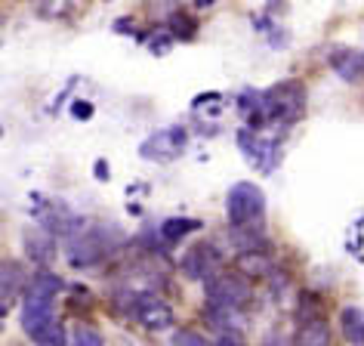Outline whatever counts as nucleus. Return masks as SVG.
I'll return each instance as SVG.
<instances>
[{
	"mask_svg": "<svg viewBox=\"0 0 364 346\" xmlns=\"http://www.w3.org/2000/svg\"><path fill=\"white\" fill-rule=\"evenodd\" d=\"M114 303L145 331H167L176 322L173 306L151 290H121V294H114Z\"/></svg>",
	"mask_w": 364,
	"mask_h": 346,
	"instance_id": "obj_1",
	"label": "nucleus"
},
{
	"mask_svg": "<svg viewBox=\"0 0 364 346\" xmlns=\"http://www.w3.org/2000/svg\"><path fill=\"white\" fill-rule=\"evenodd\" d=\"M225 214H229L232 229H266V195L257 183L241 179L229 189L225 198Z\"/></svg>",
	"mask_w": 364,
	"mask_h": 346,
	"instance_id": "obj_2",
	"label": "nucleus"
},
{
	"mask_svg": "<svg viewBox=\"0 0 364 346\" xmlns=\"http://www.w3.org/2000/svg\"><path fill=\"white\" fill-rule=\"evenodd\" d=\"M114 248H117L114 232L96 226V229H84V232H77L75 238H68L65 257H68L71 266L87 269V266H99L108 253H114Z\"/></svg>",
	"mask_w": 364,
	"mask_h": 346,
	"instance_id": "obj_3",
	"label": "nucleus"
},
{
	"mask_svg": "<svg viewBox=\"0 0 364 346\" xmlns=\"http://www.w3.org/2000/svg\"><path fill=\"white\" fill-rule=\"evenodd\" d=\"M204 285H207V309H238V313H244L253 297L250 281L241 278L238 272H220Z\"/></svg>",
	"mask_w": 364,
	"mask_h": 346,
	"instance_id": "obj_4",
	"label": "nucleus"
},
{
	"mask_svg": "<svg viewBox=\"0 0 364 346\" xmlns=\"http://www.w3.org/2000/svg\"><path fill=\"white\" fill-rule=\"evenodd\" d=\"M238 145L244 152V158L250 164H257L259 170H275L278 161H281V136H266V133H257V130H238Z\"/></svg>",
	"mask_w": 364,
	"mask_h": 346,
	"instance_id": "obj_5",
	"label": "nucleus"
},
{
	"mask_svg": "<svg viewBox=\"0 0 364 346\" xmlns=\"http://www.w3.org/2000/svg\"><path fill=\"white\" fill-rule=\"evenodd\" d=\"M220 269H223V257L213 244H195L182 257V276L192 281H210L213 276H220Z\"/></svg>",
	"mask_w": 364,
	"mask_h": 346,
	"instance_id": "obj_6",
	"label": "nucleus"
},
{
	"mask_svg": "<svg viewBox=\"0 0 364 346\" xmlns=\"http://www.w3.org/2000/svg\"><path fill=\"white\" fill-rule=\"evenodd\" d=\"M56 315V300L50 297H38V294H28L22 290V309H19V322H22V331L34 337L38 331H43Z\"/></svg>",
	"mask_w": 364,
	"mask_h": 346,
	"instance_id": "obj_7",
	"label": "nucleus"
},
{
	"mask_svg": "<svg viewBox=\"0 0 364 346\" xmlns=\"http://www.w3.org/2000/svg\"><path fill=\"white\" fill-rule=\"evenodd\" d=\"M182 149H186V133H182L179 127H173V130L151 133L149 140L139 145V154L149 161H173Z\"/></svg>",
	"mask_w": 364,
	"mask_h": 346,
	"instance_id": "obj_8",
	"label": "nucleus"
},
{
	"mask_svg": "<svg viewBox=\"0 0 364 346\" xmlns=\"http://www.w3.org/2000/svg\"><path fill=\"white\" fill-rule=\"evenodd\" d=\"M290 346H333V334H331V325L321 313H312V315H299V325H296V334Z\"/></svg>",
	"mask_w": 364,
	"mask_h": 346,
	"instance_id": "obj_9",
	"label": "nucleus"
},
{
	"mask_svg": "<svg viewBox=\"0 0 364 346\" xmlns=\"http://www.w3.org/2000/svg\"><path fill=\"white\" fill-rule=\"evenodd\" d=\"M25 290L22 266L16 260H0V315L10 309Z\"/></svg>",
	"mask_w": 364,
	"mask_h": 346,
	"instance_id": "obj_10",
	"label": "nucleus"
},
{
	"mask_svg": "<svg viewBox=\"0 0 364 346\" xmlns=\"http://www.w3.org/2000/svg\"><path fill=\"white\" fill-rule=\"evenodd\" d=\"M327 59H331V68L343 80H349V84H358V80H364V53L352 50V47H333Z\"/></svg>",
	"mask_w": 364,
	"mask_h": 346,
	"instance_id": "obj_11",
	"label": "nucleus"
},
{
	"mask_svg": "<svg viewBox=\"0 0 364 346\" xmlns=\"http://www.w3.org/2000/svg\"><path fill=\"white\" fill-rule=\"evenodd\" d=\"M235 269H238L241 278H269L275 266H272V257L269 251H247V253H238V260H235Z\"/></svg>",
	"mask_w": 364,
	"mask_h": 346,
	"instance_id": "obj_12",
	"label": "nucleus"
},
{
	"mask_svg": "<svg viewBox=\"0 0 364 346\" xmlns=\"http://www.w3.org/2000/svg\"><path fill=\"white\" fill-rule=\"evenodd\" d=\"M340 334L346 337V343L364 346V309H358V306L340 309Z\"/></svg>",
	"mask_w": 364,
	"mask_h": 346,
	"instance_id": "obj_13",
	"label": "nucleus"
},
{
	"mask_svg": "<svg viewBox=\"0 0 364 346\" xmlns=\"http://www.w3.org/2000/svg\"><path fill=\"white\" fill-rule=\"evenodd\" d=\"M198 229H201V220H192V216H170V220L161 223V238H164V244H176Z\"/></svg>",
	"mask_w": 364,
	"mask_h": 346,
	"instance_id": "obj_14",
	"label": "nucleus"
},
{
	"mask_svg": "<svg viewBox=\"0 0 364 346\" xmlns=\"http://www.w3.org/2000/svg\"><path fill=\"white\" fill-rule=\"evenodd\" d=\"M25 290H28V294H38V297L56 300L62 290H65V281H62L59 276H53L50 269H41V272H34V278L25 285Z\"/></svg>",
	"mask_w": 364,
	"mask_h": 346,
	"instance_id": "obj_15",
	"label": "nucleus"
},
{
	"mask_svg": "<svg viewBox=\"0 0 364 346\" xmlns=\"http://www.w3.org/2000/svg\"><path fill=\"white\" fill-rule=\"evenodd\" d=\"M25 244H28V257L34 260V263H41V266H43V263H50L53 260V253H56V251H53V238H50V235H28V238H25Z\"/></svg>",
	"mask_w": 364,
	"mask_h": 346,
	"instance_id": "obj_16",
	"label": "nucleus"
},
{
	"mask_svg": "<svg viewBox=\"0 0 364 346\" xmlns=\"http://www.w3.org/2000/svg\"><path fill=\"white\" fill-rule=\"evenodd\" d=\"M34 346H68V337H65V327H62L59 318H53V322L43 327V331H38L31 337Z\"/></svg>",
	"mask_w": 364,
	"mask_h": 346,
	"instance_id": "obj_17",
	"label": "nucleus"
},
{
	"mask_svg": "<svg viewBox=\"0 0 364 346\" xmlns=\"http://www.w3.org/2000/svg\"><path fill=\"white\" fill-rule=\"evenodd\" d=\"M173 343H176V346H238V343H235V337H220L216 343H210V340H204L198 331H188V327H186V331H179Z\"/></svg>",
	"mask_w": 364,
	"mask_h": 346,
	"instance_id": "obj_18",
	"label": "nucleus"
},
{
	"mask_svg": "<svg viewBox=\"0 0 364 346\" xmlns=\"http://www.w3.org/2000/svg\"><path fill=\"white\" fill-rule=\"evenodd\" d=\"M71 346H105V340L93 325H77L71 331Z\"/></svg>",
	"mask_w": 364,
	"mask_h": 346,
	"instance_id": "obj_19",
	"label": "nucleus"
},
{
	"mask_svg": "<svg viewBox=\"0 0 364 346\" xmlns=\"http://www.w3.org/2000/svg\"><path fill=\"white\" fill-rule=\"evenodd\" d=\"M71 115H75L77 121H87V117H93V105L90 103H75L71 105Z\"/></svg>",
	"mask_w": 364,
	"mask_h": 346,
	"instance_id": "obj_20",
	"label": "nucleus"
},
{
	"mask_svg": "<svg viewBox=\"0 0 364 346\" xmlns=\"http://www.w3.org/2000/svg\"><path fill=\"white\" fill-rule=\"evenodd\" d=\"M96 177L99 179H108V164L105 161H96Z\"/></svg>",
	"mask_w": 364,
	"mask_h": 346,
	"instance_id": "obj_21",
	"label": "nucleus"
},
{
	"mask_svg": "<svg viewBox=\"0 0 364 346\" xmlns=\"http://www.w3.org/2000/svg\"><path fill=\"white\" fill-rule=\"evenodd\" d=\"M195 4H198V6H210L213 0H195Z\"/></svg>",
	"mask_w": 364,
	"mask_h": 346,
	"instance_id": "obj_22",
	"label": "nucleus"
},
{
	"mask_svg": "<svg viewBox=\"0 0 364 346\" xmlns=\"http://www.w3.org/2000/svg\"><path fill=\"white\" fill-rule=\"evenodd\" d=\"M0 133H4V127H0Z\"/></svg>",
	"mask_w": 364,
	"mask_h": 346,
	"instance_id": "obj_23",
	"label": "nucleus"
}]
</instances>
